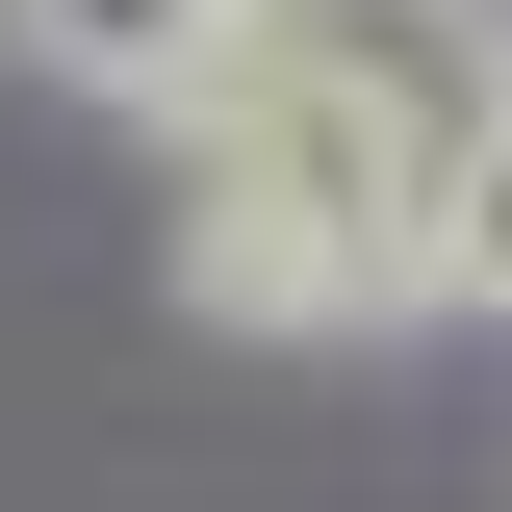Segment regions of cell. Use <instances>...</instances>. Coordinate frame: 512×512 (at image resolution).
<instances>
[{"label":"cell","instance_id":"cell-1","mask_svg":"<svg viewBox=\"0 0 512 512\" xmlns=\"http://www.w3.org/2000/svg\"><path fill=\"white\" fill-rule=\"evenodd\" d=\"M436 180H461V154L384 128L282 0L180 77V282H205L231 333H359V308H410V282H436Z\"/></svg>","mask_w":512,"mask_h":512},{"label":"cell","instance_id":"cell-2","mask_svg":"<svg viewBox=\"0 0 512 512\" xmlns=\"http://www.w3.org/2000/svg\"><path fill=\"white\" fill-rule=\"evenodd\" d=\"M231 26H256V0H26V52H52V77H103V103H180Z\"/></svg>","mask_w":512,"mask_h":512},{"label":"cell","instance_id":"cell-3","mask_svg":"<svg viewBox=\"0 0 512 512\" xmlns=\"http://www.w3.org/2000/svg\"><path fill=\"white\" fill-rule=\"evenodd\" d=\"M436 308H512V103L461 128V180H436Z\"/></svg>","mask_w":512,"mask_h":512}]
</instances>
